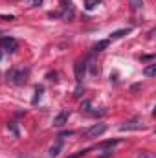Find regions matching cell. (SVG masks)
Listing matches in <instances>:
<instances>
[{"label": "cell", "mask_w": 156, "mask_h": 158, "mask_svg": "<svg viewBox=\"0 0 156 158\" xmlns=\"http://www.w3.org/2000/svg\"><path fill=\"white\" fill-rule=\"evenodd\" d=\"M28 74H30V70H24V68L11 70V72L7 74V79H9L13 85H26V81H28Z\"/></svg>", "instance_id": "cell-1"}, {"label": "cell", "mask_w": 156, "mask_h": 158, "mask_svg": "<svg viewBox=\"0 0 156 158\" xmlns=\"http://www.w3.org/2000/svg\"><path fill=\"white\" fill-rule=\"evenodd\" d=\"M18 48V42L17 39H13V37H2L0 39V50H4V52H15Z\"/></svg>", "instance_id": "cell-2"}, {"label": "cell", "mask_w": 156, "mask_h": 158, "mask_svg": "<svg viewBox=\"0 0 156 158\" xmlns=\"http://www.w3.org/2000/svg\"><path fill=\"white\" fill-rule=\"evenodd\" d=\"M105 131H107V125H105V123H96V125H92L84 134H86V138H99Z\"/></svg>", "instance_id": "cell-3"}, {"label": "cell", "mask_w": 156, "mask_h": 158, "mask_svg": "<svg viewBox=\"0 0 156 158\" xmlns=\"http://www.w3.org/2000/svg\"><path fill=\"white\" fill-rule=\"evenodd\" d=\"M84 68H86V63H84V61L76 64V81H77V90H76V96H79V92H81V81H83Z\"/></svg>", "instance_id": "cell-4"}, {"label": "cell", "mask_w": 156, "mask_h": 158, "mask_svg": "<svg viewBox=\"0 0 156 158\" xmlns=\"http://www.w3.org/2000/svg\"><path fill=\"white\" fill-rule=\"evenodd\" d=\"M119 129L121 131H142L143 123H142V119H130V121H125Z\"/></svg>", "instance_id": "cell-5"}, {"label": "cell", "mask_w": 156, "mask_h": 158, "mask_svg": "<svg viewBox=\"0 0 156 158\" xmlns=\"http://www.w3.org/2000/svg\"><path fill=\"white\" fill-rule=\"evenodd\" d=\"M61 7H63V17L64 19H72V15H74V7H72V0H61Z\"/></svg>", "instance_id": "cell-6"}, {"label": "cell", "mask_w": 156, "mask_h": 158, "mask_svg": "<svg viewBox=\"0 0 156 158\" xmlns=\"http://www.w3.org/2000/svg\"><path fill=\"white\" fill-rule=\"evenodd\" d=\"M66 119H68V112H66V110H63L59 116H55V119H53V125H55V127H63V125L66 123Z\"/></svg>", "instance_id": "cell-7"}, {"label": "cell", "mask_w": 156, "mask_h": 158, "mask_svg": "<svg viewBox=\"0 0 156 158\" xmlns=\"http://www.w3.org/2000/svg\"><path fill=\"white\" fill-rule=\"evenodd\" d=\"M61 147H63V136H59V140L55 142V145H51V149H50V156H51V158H55L57 155H59Z\"/></svg>", "instance_id": "cell-8"}, {"label": "cell", "mask_w": 156, "mask_h": 158, "mask_svg": "<svg viewBox=\"0 0 156 158\" xmlns=\"http://www.w3.org/2000/svg\"><path fill=\"white\" fill-rule=\"evenodd\" d=\"M99 4H101V0H84V9L92 11V9H96Z\"/></svg>", "instance_id": "cell-9"}, {"label": "cell", "mask_w": 156, "mask_h": 158, "mask_svg": "<svg viewBox=\"0 0 156 158\" xmlns=\"http://www.w3.org/2000/svg\"><path fill=\"white\" fill-rule=\"evenodd\" d=\"M143 76H145V77H154L156 76V64H149V66L143 70Z\"/></svg>", "instance_id": "cell-10"}, {"label": "cell", "mask_w": 156, "mask_h": 158, "mask_svg": "<svg viewBox=\"0 0 156 158\" xmlns=\"http://www.w3.org/2000/svg\"><path fill=\"white\" fill-rule=\"evenodd\" d=\"M130 30L127 28V30H117V31H114V33H110V39H119V37H123V35H127Z\"/></svg>", "instance_id": "cell-11"}, {"label": "cell", "mask_w": 156, "mask_h": 158, "mask_svg": "<svg viewBox=\"0 0 156 158\" xmlns=\"http://www.w3.org/2000/svg\"><path fill=\"white\" fill-rule=\"evenodd\" d=\"M107 46H109V40H99V42L94 46V52H103Z\"/></svg>", "instance_id": "cell-12"}, {"label": "cell", "mask_w": 156, "mask_h": 158, "mask_svg": "<svg viewBox=\"0 0 156 158\" xmlns=\"http://www.w3.org/2000/svg\"><path fill=\"white\" fill-rule=\"evenodd\" d=\"M42 92H44V88H42V86H37V88H35V98H33V105H35V103L39 101V98H40V94H42Z\"/></svg>", "instance_id": "cell-13"}, {"label": "cell", "mask_w": 156, "mask_h": 158, "mask_svg": "<svg viewBox=\"0 0 156 158\" xmlns=\"http://www.w3.org/2000/svg\"><path fill=\"white\" fill-rule=\"evenodd\" d=\"M88 153V149H83V151H77L76 155H72V156H68V158H81V156H84Z\"/></svg>", "instance_id": "cell-14"}, {"label": "cell", "mask_w": 156, "mask_h": 158, "mask_svg": "<svg viewBox=\"0 0 156 158\" xmlns=\"http://www.w3.org/2000/svg\"><path fill=\"white\" fill-rule=\"evenodd\" d=\"M119 140H109V142H105V143H101V147H112V145H116Z\"/></svg>", "instance_id": "cell-15"}, {"label": "cell", "mask_w": 156, "mask_h": 158, "mask_svg": "<svg viewBox=\"0 0 156 158\" xmlns=\"http://www.w3.org/2000/svg\"><path fill=\"white\" fill-rule=\"evenodd\" d=\"M134 158H153V156H151L149 153H138V155H136Z\"/></svg>", "instance_id": "cell-16"}, {"label": "cell", "mask_w": 156, "mask_h": 158, "mask_svg": "<svg viewBox=\"0 0 156 158\" xmlns=\"http://www.w3.org/2000/svg\"><path fill=\"white\" fill-rule=\"evenodd\" d=\"M7 127H9V129L13 131V134H15V136H18V131H17V127H15L13 123H11V125H7Z\"/></svg>", "instance_id": "cell-17"}, {"label": "cell", "mask_w": 156, "mask_h": 158, "mask_svg": "<svg viewBox=\"0 0 156 158\" xmlns=\"http://www.w3.org/2000/svg\"><path fill=\"white\" fill-rule=\"evenodd\" d=\"M0 19H4V20H13V19H15V17H13V15H2V17H0Z\"/></svg>", "instance_id": "cell-18"}, {"label": "cell", "mask_w": 156, "mask_h": 158, "mask_svg": "<svg viewBox=\"0 0 156 158\" xmlns=\"http://www.w3.org/2000/svg\"><path fill=\"white\" fill-rule=\"evenodd\" d=\"M112 156V151H107L105 155H101V156H97V158H110Z\"/></svg>", "instance_id": "cell-19"}, {"label": "cell", "mask_w": 156, "mask_h": 158, "mask_svg": "<svg viewBox=\"0 0 156 158\" xmlns=\"http://www.w3.org/2000/svg\"><path fill=\"white\" fill-rule=\"evenodd\" d=\"M42 4V0H31V6H40Z\"/></svg>", "instance_id": "cell-20"}, {"label": "cell", "mask_w": 156, "mask_h": 158, "mask_svg": "<svg viewBox=\"0 0 156 158\" xmlns=\"http://www.w3.org/2000/svg\"><path fill=\"white\" fill-rule=\"evenodd\" d=\"M20 158H31V156H20Z\"/></svg>", "instance_id": "cell-21"}, {"label": "cell", "mask_w": 156, "mask_h": 158, "mask_svg": "<svg viewBox=\"0 0 156 158\" xmlns=\"http://www.w3.org/2000/svg\"><path fill=\"white\" fill-rule=\"evenodd\" d=\"M0 57H2V52H0Z\"/></svg>", "instance_id": "cell-22"}, {"label": "cell", "mask_w": 156, "mask_h": 158, "mask_svg": "<svg viewBox=\"0 0 156 158\" xmlns=\"http://www.w3.org/2000/svg\"><path fill=\"white\" fill-rule=\"evenodd\" d=\"M0 33H2V31H0Z\"/></svg>", "instance_id": "cell-23"}]
</instances>
